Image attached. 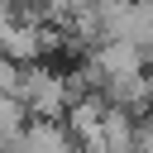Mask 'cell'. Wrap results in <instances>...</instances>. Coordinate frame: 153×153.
<instances>
[{
	"label": "cell",
	"instance_id": "1",
	"mask_svg": "<svg viewBox=\"0 0 153 153\" xmlns=\"http://www.w3.org/2000/svg\"><path fill=\"white\" fill-rule=\"evenodd\" d=\"M14 100H19L24 110H33L38 120H53V115H62V110L72 105V86H67L57 72H48V67H24Z\"/></svg>",
	"mask_w": 153,
	"mask_h": 153
},
{
	"label": "cell",
	"instance_id": "2",
	"mask_svg": "<svg viewBox=\"0 0 153 153\" xmlns=\"http://www.w3.org/2000/svg\"><path fill=\"white\" fill-rule=\"evenodd\" d=\"M19 62H10V57H0V96H14L19 91Z\"/></svg>",
	"mask_w": 153,
	"mask_h": 153
}]
</instances>
